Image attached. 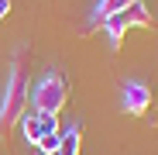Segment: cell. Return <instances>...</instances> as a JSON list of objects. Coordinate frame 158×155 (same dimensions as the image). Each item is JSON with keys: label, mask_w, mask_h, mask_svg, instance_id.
I'll return each instance as SVG.
<instances>
[{"label": "cell", "mask_w": 158, "mask_h": 155, "mask_svg": "<svg viewBox=\"0 0 158 155\" xmlns=\"http://www.w3.org/2000/svg\"><path fill=\"white\" fill-rule=\"evenodd\" d=\"M65 97H69L65 93V80H62L59 72H45L41 80L28 90V100L35 103V110L38 114H55V117L65 107Z\"/></svg>", "instance_id": "1"}, {"label": "cell", "mask_w": 158, "mask_h": 155, "mask_svg": "<svg viewBox=\"0 0 158 155\" xmlns=\"http://www.w3.org/2000/svg\"><path fill=\"white\" fill-rule=\"evenodd\" d=\"M59 145H62V135H59V131H55V135H45V138L38 141V152H41V155H55Z\"/></svg>", "instance_id": "8"}, {"label": "cell", "mask_w": 158, "mask_h": 155, "mask_svg": "<svg viewBox=\"0 0 158 155\" xmlns=\"http://www.w3.org/2000/svg\"><path fill=\"white\" fill-rule=\"evenodd\" d=\"M79 148H83V131L69 127V131H62V145H59L55 155H79Z\"/></svg>", "instance_id": "6"}, {"label": "cell", "mask_w": 158, "mask_h": 155, "mask_svg": "<svg viewBox=\"0 0 158 155\" xmlns=\"http://www.w3.org/2000/svg\"><path fill=\"white\" fill-rule=\"evenodd\" d=\"M120 107H124V114H131V117H141V114L151 107V90H148L141 80H127V83L120 86Z\"/></svg>", "instance_id": "4"}, {"label": "cell", "mask_w": 158, "mask_h": 155, "mask_svg": "<svg viewBox=\"0 0 158 155\" xmlns=\"http://www.w3.org/2000/svg\"><path fill=\"white\" fill-rule=\"evenodd\" d=\"M21 131H24V138H28L31 145H38V141L45 138V127H41V114L35 110V114H28V117H21Z\"/></svg>", "instance_id": "5"}, {"label": "cell", "mask_w": 158, "mask_h": 155, "mask_svg": "<svg viewBox=\"0 0 158 155\" xmlns=\"http://www.w3.org/2000/svg\"><path fill=\"white\" fill-rule=\"evenodd\" d=\"M7 14H10V0H0V21H4Z\"/></svg>", "instance_id": "9"}, {"label": "cell", "mask_w": 158, "mask_h": 155, "mask_svg": "<svg viewBox=\"0 0 158 155\" xmlns=\"http://www.w3.org/2000/svg\"><path fill=\"white\" fill-rule=\"evenodd\" d=\"M131 24L151 28V14H148V7L141 4V0H134L127 11H117V14H110L107 21H103V31H107V38H110V45H114V48L124 41V35H127V28H131Z\"/></svg>", "instance_id": "3"}, {"label": "cell", "mask_w": 158, "mask_h": 155, "mask_svg": "<svg viewBox=\"0 0 158 155\" xmlns=\"http://www.w3.org/2000/svg\"><path fill=\"white\" fill-rule=\"evenodd\" d=\"M134 0H100L96 4V11H93V21H107L110 14H117V11H127Z\"/></svg>", "instance_id": "7"}, {"label": "cell", "mask_w": 158, "mask_h": 155, "mask_svg": "<svg viewBox=\"0 0 158 155\" xmlns=\"http://www.w3.org/2000/svg\"><path fill=\"white\" fill-rule=\"evenodd\" d=\"M24 100H28V83H24V69L14 66L10 69V80L4 90V100H0V131H7L14 121H21L24 114Z\"/></svg>", "instance_id": "2"}]
</instances>
